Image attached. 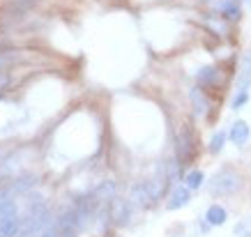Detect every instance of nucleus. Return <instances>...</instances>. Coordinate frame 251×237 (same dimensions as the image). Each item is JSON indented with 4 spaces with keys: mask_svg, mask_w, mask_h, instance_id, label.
Here are the masks:
<instances>
[{
    "mask_svg": "<svg viewBox=\"0 0 251 237\" xmlns=\"http://www.w3.org/2000/svg\"><path fill=\"white\" fill-rule=\"evenodd\" d=\"M226 81H228V76H226L224 67H219V65H203L196 71V85L203 88L205 92L221 90L226 85Z\"/></svg>",
    "mask_w": 251,
    "mask_h": 237,
    "instance_id": "obj_3",
    "label": "nucleus"
},
{
    "mask_svg": "<svg viewBox=\"0 0 251 237\" xmlns=\"http://www.w3.org/2000/svg\"><path fill=\"white\" fill-rule=\"evenodd\" d=\"M23 237H32V235H23Z\"/></svg>",
    "mask_w": 251,
    "mask_h": 237,
    "instance_id": "obj_18",
    "label": "nucleus"
},
{
    "mask_svg": "<svg viewBox=\"0 0 251 237\" xmlns=\"http://www.w3.org/2000/svg\"><path fill=\"white\" fill-rule=\"evenodd\" d=\"M191 104H194V115L196 118H205L210 111H212V101H210V92H205L203 88H191L189 92Z\"/></svg>",
    "mask_w": 251,
    "mask_h": 237,
    "instance_id": "obj_7",
    "label": "nucleus"
},
{
    "mask_svg": "<svg viewBox=\"0 0 251 237\" xmlns=\"http://www.w3.org/2000/svg\"><path fill=\"white\" fill-rule=\"evenodd\" d=\"M182 184L189 189L191 193H196V191H201L203 189V184H205V173L201 168H187L184 170V177H182Z\"/></svg>",
    "mask_w": 251,
    "mask_h": 237,
    "instance_id": "obj_10",
    "label": "nucleus"
},
{
    "mask_svg": "<svg viewBox=\"0 0 251 237\" xmlns=\"http://www.w3.org/2000/svg\"><path fill=\"white\" fill-rule=\"evenodd\" d=\"M226 131H228V141L235 147H244L247 143H249V138H251V124L247 122V120H240V118L233 120Z\"/></svg>",
    "mask_w": 251,
    "mask_h": 237,
    "instance_id": "obj_5",
    "label": "nucleus"
},
{
    "mask_svg": "<svg viewBox=\"0 0 251 237\" xmlns=\"http://www.w3.org/2000/svg\"><path fill=\"white\" fill-rule=\"evenodd\" d=\"M115 191H118V184H115L113 180H106V182L99 184L90 196L95 198V203H111V200L115 198Z\"/></svg>",
    "mask_w": 251,
    "mask_h": 237,
    "instance_id": "obj_11",
    "label": "nucleus"
},
{
    "mask_svg": "<svg viewBox=\"0 0 251 237\" xmlns=\"http://www.w3.org/2000/svg\"><path fill=\"white\" fill-rule=\"evenodd\" d=\"M217 14L226 23H240L242 21V0H219Z\"/></svg>",
    "mask_w": 251,
    "mask_h": 237,
    "instance_id": "obj_6",
    "label": "nucleus"
},
{
    "mask_svg": "<svg viewBox=\"0 0 251 237\" xmlns=\"http://www.w3.org/2000/svg\"><path fill=\"white\" fill-rule=\"evenodd\" d=\"M203 219H205L212 228H219V226H224V223L228 221V210H226L224 205H219V203H210Z\"/></svg>",
    "mask_w": 251,
    "mask_h": 237,
    "instance_id": "obj_9",
    "label": "nucleus"
},
{
    "mask_svg": "<svg viewBox=\"0 0 251 237\" xmlns=\"http://www.w3.org/2000/svg\"><path fill=\"white\" fill-rule=\"evenodd\" d=\"M249 97H251V92L235 90V92H233V97H230V108H233V111H240V108H244L247 104H249Z\"/></svg>",
    "mask_w": 251,
    "mask_h": 237,
    "instance_id": "obj_14",
    "label": "nucleus"
},
{
    "mask_svg": "<svg viewBox=\"0 0 251 237\" xmlns=\"http://www.w3.org/2000/svg\"><path fill=\"white\" fill-rule=\"evenodd\" d=\"M173 157L180 164H182V168L191 166V161L196 159V152H198V141H196V131L194 127L189 124H184L180 129L175 131V138H173Z\"/></svg>",
    "mask_w": 251,
    "mask_h": 237,
    "instance_id": "obj_2",
    "label": "nucleus"
},
{
    "mask_svg": "<svg viewBox=\"0 0 251 237\" xmlns=\"http://www.w3.org/2000/svg\"><path fill=\"white\" fill-rule=\"evenodd\" d=\"M19 233V219L14 216H0V237H16Z\"/></svg>",
    "mask_w": 251,
    "mask_h": 237,
    "instance_id": "obj_13",
    "label": "nucleus"
},
{
    "mask_svg": "<svg viewBox=\"0 0 251 237\" xmlns=\"http://www.w3.org/2000/svg\"><path fill=\"white\" fill-rule=\"evenodd\" d=\"M226 143H228V131H226V129H217L212 136H210V141H207V152L212 154V157H217V154L224 152Z\"/></svg>",
    "mask_w": 251,
    "mask_h": 237,
    "instance_id": "obj_12",
    "label": "nucleus"
},
{
    "mask_svg": "<svg viewBox=\"0 0 251 237\" xmlns=\"http://www.w3.org/2000/svg\"><path fill=\"white\" fill-rule=\"evenodd\" d=\"M191 203V191L184 187L182 182H175L171 187V191L166 196V210L168 212H173V210H182Z\"/></svg>",
    "mask_w": 251,
    "mask_h": 237,
    "instance_id": "obj_4",
    "label": "nucleus"
},
{
    "mask_svg": "<svg viewBox=\"0 0 251 237\" xmlns=\"http://www.w3.org/2000/svg\"><path fill=\"white\" fill-rule=\"evenodd\" d=\"M240 71L251 76V51H247V53L242 55V67H240Z\"/></svg>",
    "mask_w": 251,
    "mask_h": 237,
    "instance_id": "obj_15",
    "label": "nucleus"
},
{
    "mask_svg": "<svg viewBox=\"0 0 251 237\" xmlns=\"http://www.w3.org/2000/svg\"><path fill=\"white\" fill-rule=\"evenodd\" d=\"M242 184L244 180L235 168L224 166L212 173L210 182H207V193H210V198H230L242 189Z\"/></svg>",
    "mask_w": 251,
    "mask_h": 237,
    "instance_id": "obj_1",
    "label": "nucleus"
},
{
    "mask_svg": "<svg viewBox=\"0 0 251 237\" xmlns=\"http://www.w3.org/2000/svg\"><path fill=\"white\" fill-rule=\"evenodd\" d=\"M247 2H249V9H251V0H247Z\"/></svg>",
    "mask_w": 251,
    "mask_h": 237,
    "instance_id": "obj_17",
    "label": "nucleus"
},
{
    "mask_svg": "<svg viewBox=\"0 0 251 237\" xmlns=\"http://www.w3.org/2000/svg\"><path fill=\"white\" fill-rule=\"evenodd\" d=\"M131 210H134V205H131L129 200H111V219H113V223H127L131 219Z\"/></svg>",
    "mask_w": 251,
    "mask_h": 237,
    "instance_id": "obj_8",
    "label": "nucleus"
},
{
    "mask_svg": "<svg viewBox=\"0 0 251 237\" xmlns=\"http://www.w3.org/2000/svg\"><path fill=\"white\" fill-rule=\"evenodd\" d=\"M39 237H60V230L51 223V226H44V230H42V235Z\"/></svg>",
    "mask_w": 251,
    "mask_h": 237,
    "instance_id": "obj_16",
    "label": "nucleus"
}]
</instances>
